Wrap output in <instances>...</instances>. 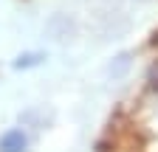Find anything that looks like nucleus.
<instances>
[{"label": "nucleus", "mask_w": 158, "mask_h": 152, "mask_svg": "<svg viewBox=\"0 0 158 152\" xmlns=\"http://www.w3.org/2000/svg\"><path fill=\"white\" fill-rule=\"evenodd\" d=\"M28 149V135L20 127H11L0 135V152H26Z\"/></svg>", "instance_id": "f257e3e1"}, {"label": "nucleus", "mask_w": 158, "mask_h": 152, "mask_svg": "<svg viewBox=\"0 0 158 152\" xmlns=\"http://www.w3.org/2000/svg\"><path fill=\"white\" fill-rule=\"evenodd\" d=\"M45 62V54L43 51H26V54H20L17 59L11 62L14 70H28V68H37V65H43Z\"/></svg>", "instance_id": "f03ea898"}, {"label": "nucleus", "mask_w": 158, "mask_h": 152, "mask_svg": "<svg viewBox=\"0 0 158 152\" xmlns=\"http://www.w3.org/2000/svg\"><path fill=\"white\" fill-rule=\"evenodd\" d=\"M150 82H152V85L158 82V65H152V70H150Z\"/></svg>", "instance_id": "7ed1b4c3"}]
</instances>
